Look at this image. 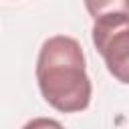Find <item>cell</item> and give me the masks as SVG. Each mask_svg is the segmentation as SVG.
Segmentation results:
<instances>
[{
    "label": "cell",
    "instance_id": "6da1fadb",
    "mask_svg": "<svg viewBox=\"0 0 129 129\" xmlns=\"http://www.w3.org/2000/svg\"><path fill=\"white\" fill-rule=\"evenodd\" d=\"M36 81L44 101L60 113H77L91 103V79L81 44L64 34L44 40L36 60Z\"/></svg>",
    "mask_w": 129,
    "mask_h": 129
},
{
    "label": "cell",
    "instance_id": "7a4b0ae2",
    "mask_svg": "<svg viewBox=\"0 0 129 129\" xmlns=\"http://www.w3.org/2000/svg\"><path fill=\"white\" fill-rule=\"evenodd\" d=\"M93 44L103 56L107 71L129 85V14L111 12L95 18Z\"/></svg>",
    "mask_w": 129,
    "mask_h": 129
},
{
    "label": "cell",
    "instance_id": "3957f363",
    "mask_svg": "<svg viewBox=\"0 0 129 129\" xmlns=\"http://www.w3.org/2000/svg\"><path fill=\"white\" fill-rule=\"evenodd\" d=\"M87 12L93 18L111 12H127L129 14V0H85Z\"/></svg>",
    "mask_w": 129,
    "mask_h": 129
},
{
    "label": "cell",
    "instance_id": "277c9868",
    "mask_svg": "<svg viewBox=\"0 0 129 129\" xmlns=\"http://www.w3.org/2000/svg\"><path fill=\"white\" fill-rule=\"evenodd\" d=\"M22 129H64L56 119H48V117H36L30 119Z\"/></svg>",
    "mask_w": 129,
    "mask_h": 129
}]
</instances>
